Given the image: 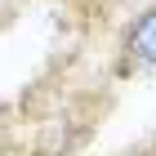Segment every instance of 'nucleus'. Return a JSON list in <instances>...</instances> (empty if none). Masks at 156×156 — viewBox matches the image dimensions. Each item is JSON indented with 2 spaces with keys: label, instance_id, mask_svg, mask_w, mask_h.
<instances>
[{
  "label": "nucleus",
  "instance_id": "7ed1b4c3",
  "mask_svg": "<svg viewBox=\"0 0 156 156\" xmlns=\"http://www.w3.org/2000/svg\"><path fill=\"white\" fill-rule=\"evenodd\" d=\"M9 18H13V0H0V27L9 23Z\"/></svg>",
  "mask_w": 156,
  "mask_h": 156
},
{
  "label": "nucleus",
  "instance_id": "f03ea898",
  "mask_svg": "<svg viewBox=\"0 0 156 156\" xmlns=\"http://www.w3.org/2000/svg\"><path fill=\"white\" fill-rule=\"evenodd\" d=\"M0 156H31V152H27V147L18 143V138H9V134L0 129Z\"/></svg>",
  "mask_w": 156,
  "mask_h": 156
},
{
  "label": "nucleus",
  "instance_id": "f257e3e1",
  "mask_svg": "<svg viewBox=\"0 0 156 156\" xmlns=\"http://www.w3.org/2000/svg\"><path fill=\"white\" fill-rule=\"evenodd\" d=\"M112 76L116 80L156 76V0L125 18V27L116 36V49H112Z\"/></svg>",
  "mask_w": 156,
  "mask_h": 156
}]
</instances>
